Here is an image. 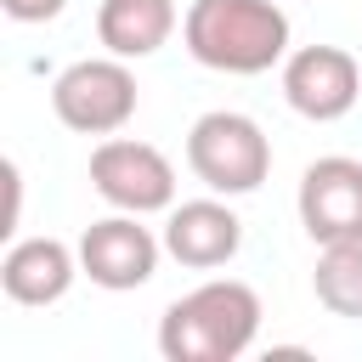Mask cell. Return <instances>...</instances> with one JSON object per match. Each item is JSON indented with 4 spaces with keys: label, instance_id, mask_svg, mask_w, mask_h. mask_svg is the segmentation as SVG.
<instances>
[{
    "label": "cell",
    "instance_id": "1",
    "mask_svg": "<svg viewBox=\"0 0 362 362\" xmlns=\"http://www.w3.org/2000/svg\"><path fill=\"white\" fill-rule=\"evenodd\" d=\"M260 334V294L238 277H209L164 305L158 356L164 362H238Z\"/></svg>",
    "mask_w": 362,
    "mask_h": 362
},
{
    "label": "cell",
    "instance_id": "2",
    "mask_svg": "<svg viewBox=\"0 0 362 362\" xmlns=\"http://www.w3.org/2000/svg\"><path fill=\"white\" fill-rule=\"evenodd\" d=\"M192 62L215 74H266L288 57V11L277 0H192L181 17Z\"/></svg>",
    "mask_w": 362,
    "mask_h": 362
},
{
    "label": "cell",
    "instance_id": "3",
    "mask_svg": "<svg viewBox=\"0 0 362 362\" xmlns=\"http://www.w3.org/2000/svg\"><path fill=\"white\" fill-rule=\"evenodd\" d=\"M187 170H192L209 192L243 198V192H255V187L272 175V141H266V130H260L249 113H238V107H209V113H198L192 130H187Z\"/></svg>",
    "mask_w": 362,
    "mask_h": 362
},
{
    "label": "cell",
    "instance_id": "4",
    "mask_svg": "<svg viewBox=\"0 0 362 362\" xmlns=\"http://www.w3.org/2000/svg\"><path fill=\"white\" fill-rule=\"evenodd\" d=\"M51 113L79 136H119L136 119V74L124 57H79L51 79Z\"/></svg>",
    "mask_w": 362,
    "mask_h": 362
},
{
    "label": "cell",
    "instance_id": "5",
    "mask_svg": "<svg viewBox=\"0 0 362 362\" xmlns=\"http://www.w3.org/2000/svg\"><path fill=\"white\" fill-rule=\"evenodd\" d=\"M90 187L124 215H158L175 204V164L136 136H102L90 153Z\"/></svg>",
    "mask_w": 362,
    "mask_h": 362
},
{
    "label": "cell",
    "instance_id": "6",
    "mask_svg": "<svg viewBox=\"0 0 362 362\" xmlns=\"http://www.w3.org/2000/svg\"><path fill=\"white\" fill-rule=\"evenodd\" d=\"M74 249H79V272H85L96 288L124 294V288L153 283L158 255H164V238H153V226H141V215L113 209V215L90 221Z\"/></svg>",
    "mask_w": 362,
    "mask_h": 362
},
{
    "label": "cell",
    "instance_id": "7",
    "mask_svg": "<svg viewBox=\"0 0 362 362\" xmlns=\"http://www.w3.org/2000/svg\"><path fill=\"white\" fill-rule=\"evenodd\" d=\"M362 96V62L345 45H300L283 57V102L311 119V124H334L356 107Z\"/></svg>",
    "mask_w": 362,
    "mask_h": 362
},
{
    "label": "cell",
    "instance_id": "8",
    "mask_svg": "<svg viewBox=\"0 0 362 362\" xmlns=\"http://www.w3.org/2000/svg\"><path fill=\"white\" fill-rule=\"evenodd\" d=\"M294 204H300V226L317 249L322 243H362V158H345V153L311 158Z\"/></svg>",
    "mask_w": 362,
    "mask_h": 362
},
{
    "label": "cell",
    "instance_id": "9",
    "mask_svg": "<svg viewBox=\"0 0 362 362\" xmlns=\"http://www.w3.org/2000/svg\"><path fill=\"white\" fill-rule=\"evenodd\" d=\"M238 249H243V221L232 215V204L221 192L170 204V221H164V255L170 260H181L187 272H215Z\"/></svg>",
    "mask_w": 362,
    "mask_h": 362
},
{
    "label": "cell",
    "instance_id": "10",
    "mask_svg": "<svg viewBox=\"0 0 362 362\" xmlns=\"http://www.w3.org/2000/svg\"><path fill=\"white\" fill-rule=\"evenodd\" d=\"M79 272V249H68L62 238H17L0 260V288L17 305H57L74 288Z\"/></svg>",
    "mask_w": 362,
    "mask_h": 362
},
{
    "label": "cell",
    "instance_id": "11",
    "mask_svg": "<svg viewBox=\"0 0 362 362\" xmlns=\"http://www.w3.org/2000/svg\"><path fill=\"white\" fill-rule=\"evenodd\" d=\"M175 23H181L175 0H102L96 6V40H102V51H113L124 62H141L158 45H170Z\"/></svg>",
    "mask_w": 362,
    "mask_h": 362
},
{
    "label": "cell",
    "instance_id": "12",
    "mask_svg": "<svg viewBox=\"0 0 362 362\" xmlns=\"http://www.w3.org/2000/svg\"><path fill=\"white\" fill-rule=\"evenodd\" d=\"M317 305L334 317H362V243H322L311 272Z\"/></svg>",
    "mask_w": 362,
    "mask_h": 362
},
{
    "label": "cell",
    "instance_id": "13",
    "mask_svg": "<svg viewBox=\"0 0 362 362\" xmlns=\"http://www.w3.org/2000/svg\"><path fill=\"white\" fill-rule=\"evenodd\" d=\"M62 6L68 0H0V11L11 23H51V17H62Z\"/></svg>",
    "mask_w": 362,
    "mask_h": 362
}]
</instances>
